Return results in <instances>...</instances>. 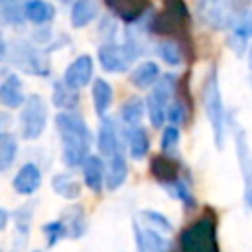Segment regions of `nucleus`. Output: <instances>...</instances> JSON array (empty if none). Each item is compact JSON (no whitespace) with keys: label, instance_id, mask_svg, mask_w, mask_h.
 <instances>
[{"label":"nucleus","instance_id":"obj_36","mask_svg":"<svg viewBox=\"0 0 252 252\" xmlns=\"http://www.w3.org/2000/svg\"><path fill=\"white\" fill-rule=\"evenodd\" d=\"M234 30L240 32V33H244L246 37L252 35V10H244V12L240 14V18H238L236 24H234Z\"/></svg>","mask_w":252,"mask_h":252},{"label":"nucleus","instance_id":"obj_13","mask_svg":"<svg viewBox=\"0 0 252 252\" xmlns=\"http://www.w3.org/2000/svg\"><path fill=\"white\" fill-rule=\"evenodd\" d=\"M41 185V171L35 163H26L14 177V189L20 195H32Z\"/></svg>","mask_w":252,"mask_h":252},{"label":"nucleus","instance_id":"obj_4","mask_svg":"<svg viewBox=\"0 0 252 252\" xmlns=\"http://www.w3.org/2000/svg\"><path fill=\"white\" fill-rule=\"evenodd\" d=\"M175 87H177V81H175V77H171V75H163V77L156 83L154 91L150 93V96H148V100H146L152 126H156V128L163 126V122H165V118H167L169 96L175 94Z\"/></svg>","mask_w":252,"mask_h":252},{"label":"nucleus","instance_id":"obj_17","mask_svg":"<svg viewBox=\"0 0 252 252\" xmlns=\"http://www.w3.org/2000/svg\"><path fill=\"white\" fill-rule=\"evenodd\" d=\"M83 175H85V183L91 191L98 193L102 189V181H104V165L100 161V158L96 156H89L83 163Z\"/></svg>","mask_w":252,"mask_h":252},{"label":"nucleus","instance_id":"obj_16","mask_svg":"<svg viewBox=\"0 0 252 252\" xmlns=\"http://www.w3.org/2000/svg\"><path fill=\"white\" fill-rule=\"evenodd\" d=\"M98 150L100 154L112 158L118 154V134L112 118H104L98 128Z\"/></svg>","mask_w":252,"mask_h":252},{"label":"nucleus","instance_id":"obj_7","mask_svg":"<svg viewBox=\"0 0 252 252\" xmlns=\"http://www.w3.org/2000/svg\"><path fill=\"white\" fill-rule=\"evenodd\" d=\"M138 45L134 41H126V45L104 43L98 47V61L100 67L108 73H122L130 67V61L138 55Z\"/></svg>","mask_w":252,"mask_h":252},{"label":"nucleus","instance_id":"obj_38","mask_svg":"<svg viewBox=\"0 0 252 252\" xmlns=\"http://www.w3.org/2000/svg\"><path fill=\"white\" fill-rule=\"evenodd\" d=\"M228 2L232 4V8H234V10H244V8L248 6V2H250V0H228Z\"/></svg>","mask_w":252,"mask_h":252},{"label":"nucleus","instance_id":"obj_23","mask_svg":"<svg viewBox=\"0 0 252 252\" xmlns=\"http://www.w3.org/2000/svg\"><path fill=\"white\" fill-rule=\"evenodd\" d=\"M128 148H130V156L134 159H142L148 150H150V138L146 134L144 128L140 126H134L128 130Z\"/></svg>","mask_w":252,"mask_h":252},{"label":"nucleus","instance_id":"obj_40","mask_svg":"<svg viewBox=\"0 0 252 252\" xmlns=\"http://www.w3.org/2000/svg\"><path fill=\"white\" fill-rule=\"evenodd\" d=\"M248 63H250V67H252V47H250V53H248Z\"/></svg>","mask_w":252,"mask_h":252},{"label":"nucleus","instance_id":"obj_32","mask_svg":"<svg viewBox=\"0 0 252 252\" xmlns=\"http://www.w3.org/2000/svg\"><path fill=\"white\" fill-rule=\"evenodd\" d=\"M191 114V108L183 102V100H179L177 96H175V100L169 104V108H167V118H169V122L173 124V126H179V124H183L185 120H187V116Z\"/></svg>","mask_w":252,"mask_h":252},{"label":"nucleus","instance_id":"obj_41","mask_svg":"<svg viewBox=\"0 0 252 252\" xmlns=\"http://www.w3.org/2000/svg\"><path fill=\"white\" fill-rule=\"evenodd\" d=\"M61 4H69V2H73V0H59Z\"/></svg>","mask_w":252,"mask_h":252},{"label":"nucleus","instance_id":"obj_31","mask_svg":"<svg viewBox=\"0 0 252 252\" xmlns=\"http://www.w3.org/2000/svg\"><path fill=\"white\" fill-rule=\"evenodd\" d=\"M69 213V220H65L67 228H69V236L71 238H79L83 232H85V217H83V209L81 207H75Z\"/></svg>","mask_w":252,"mask_h":252},{"label":"nucleus","instance_id":"obj_20","mask_svg":"<svg viewBox=\"0 0 252 252\" xmlns=\"http://www.w3.org/2000/svg\"><path fill=\"white\" fill-rule=\"evenodd\" d=\"M53 104L63 110H75L79 104V91L71 89L65 81L53 85Z\"/></svg>","mask_w":252,"mask_h":252},{"label":"nucleus","instance_id":"obj_5","mask_svg":"<svg viewBox=\"0 0 252 252\" xmlns=\"http://www.w3.org/2000/svg\"><path fill=\"white\" fill-rule=\"evenodd\" d=\"M47 124V104L39 94H30L22 110V134L26 140H35Z\"/></svg>","mask_w":252,"mask_h":252},{"label":"nucleus","instance_id":"obj_6","mask_svg":"<svg viewBox=\"0 0 252 252\" xmlns=\"http://www.w3.org/2000/svg\"><path fill=\"white\" fill-rule=\"evenodd\" d=\"M12 63L28 75H49V61L43 51L35 49L28 41H18L12 47Z\"/></svg>","mask_w":252,"mask_h":252},{"label":"nucleus","instance_id":"obj_39","mask_svg":"<svg viewBox=\"0 0 252 252\" xmlns=\"http://www.w3.org/2000/svg\"><path fill=\"white\" fill-rule=\"evenodd\" d=\"M6 222H8V211L2 209L0 211V228H6Z\"/></svg>","mask_w":252,"mask_h":252},{"label":"nucleus","instance_id":"obj_33","mask_svg":"<svg viewBox=\"0 0 252 252\" xmlns=\"http://www.w3.org/2000/svg\"><path fill=\"white\" fill-rule=\"evenodd\" d=\"M177 144H179V128L177 126H167L163 130V136H161V150L165 154H173L177 150Z\"/></svg>","mask_w":252,"mask_h":252},{"label":"nucleus","instance_id":"obj_19","mask_svg":"<svg viewBox=\"0 0 252 252\" xmlns=\"http://www.w3.org/2000/svg\"><path fill=\"white\" fill-rule=\"evenodd\" d=\"M159 81V69L156 63L152 61H144L140 63L132 73H130V83L136 89H148L150 85Z\"/></svg>","mask_w":252,"mask_h":252},{"label":"nucleus","instance_id":"obj_21","mask_svg":"<svg viewBox=\"0 0 252 252\" xmlns=\"http://www.w3.org/2000/svg\"><path fill=\"white\" fill-rule=\"evenodd\" d=\"M53 16H55V8L49 2H45V0H28V4H26V18L32 24H37V26L47 24V22L53 20Z\"/></svg>","mask_w":252,"mask_h":252},{"label":"nucleus","instance_id":"obj_27","mask_svg":"<svg viewBox=\"0 0 252 252\" xmlns=\"http://www.w3.org/2000/svg\"><path fill=\"white\" fill-rule=\"evenodd\" d=\"M120 116L124 120V124H128L130 128L134 126H140L142 122V116H144V102L140 98H130L122 104L120 108Z\"/></svg>","mask_w":252,"mask_h":252},{"label":"nucleus","instance_id":"obj_1","mask_svg":"<svg viewBox=\"0 0 252 252\" xmlns=\"http://www.w3.org/2000/svg\"><path fill=\"white\" fill-rule=\"evenodd\" d=\"M55 126L61 136L63 161L69 167L83 165L85 159L89 158V148H91V132L85 120L79 114L61 112L55 116Z\"/></svg>","mask_w":252,"mask_h":252},{"label":"nucleus","instance_id":"obj_26","mask_svg":"<svg viewBox=\"0 0 252 252\" xmlns=\"http://www.w3.org/2000/svg\"><path fill=\"white\" fill-rule=\"evenodd\" d=\"M26 4L28 0H2V20L4 24H22L26 18Z\"/></svg>","mask_w":252,"mask_h":252},{"label":"nucleus","instance_id":"obj_37","mask_svg":"<svg viewBox=\"0 0 252 252\" xmlns=\"http://www.w3.org/2000/svg\"><path fill=\"white\" fill-rule=\"evenodd\" d=\"M246 39H248V37H246L244 33H240V32H236V30H234V32H232V35H230V39H228V41H230V47H232V51H236V53L240 55V53L244 51Z\"/></svg>","mask_w":252,"mask_h":252},{"label":"nucleus","instance_id":"obj_25","mask_svg":"<svg viewBox=\"0 0 252 252\" xmlns=\"http://www.w3.org/2000/svg\"><path fill=\"white\" fill-rule=\"evenodd\" d=\"M51 187H53V191H55L59 197H63V199H77L79 193H81L79 181H77L73 175H69V173H59V175H55L53 181H51Z\"/></svg>","mask_w":252,"mask_h":252},{"label":"nucleus","instance_id":"obj_28","mask_svg":"<svg viewBox=\"0 0 252 252\" xmlns=\"http://www.w3.org/2000/svg\"><path fill=\"white\" fill-rule=\"evenodd\" d=\"M16 152H18L16 138L8 132H2L0 134V169H8L12 165Z\"/></svg>","mask_w":252,"mask_h":252},{"label":"nucleus","instance_id":"obj_12","mask_svg":"<svg viewBox=\"0 0 252 252\" xmlns=\"http://www.w3.org/2000/svg\"><path fill=\"white\" fill-rule=\"evenodd\" d=\"M150 173L156 181L163 183V185H171L179 179V165L173 158L165 156V154H159V156H154L152 161H150Z\"/></svg>","mask_w":252,"mask_h":252},{"label":"nucleus","instance_id":"obj_15","mask_svg":"<svg viewBox=\"0 0 252 252\" xmlns=\"http://www.w3.org/2000/svg\"><path fill=\"white\" fill-rule=\"evenodd\" d=\"M26 100L24 96V87L18 75H8L2 85H0V102L8 108H18Z\"/></svg>","mask_w":252,"mask_h":252},{"label":"nucleus","instance_id":"obj_10","mask_svg":"<svg viewBox=\"0 0 252 252\" xmlns=\"http://www.w3.org/2000/svg\"><path fill=\"white\" fill-rule=\"evenodd\" d=\"M93 79V59L89 55H81L77 57L65 71L63 81L71 87V89H83L85 85H89V81Z\"/></svg>","mask_w":252,"mask_h":252},{"label":"nucleus","instance_id":"obj_11","mask_svg":"<svg viewBox=\"0 0 252 252\" xmlns=\"http://www.w3.org/2000/svg\"><path fill=\"white\" fill-rule=\"evenodd\" d=\"M106 8L124 22H136L150 8V0H104Z\"/></svg>","mask_w":252,"mask_h":252},{"label":"nucleus","instance_id":"obj_24","mask_svg":"<svg viewBox=\"0 0 252 252\" xmlns=\"http://www.w3.org/2000/svg\"><path fill=\"white\" fill-rule=\"evenodd\" d=\"M126 175H128V165H126L124 158L120 154L112 156L110 158V165H108V173H106V187L110 191L118 189L126 181Z\"/></svg>","mask_w":252,"mask_h":252},{"label":"nucleus","instance_id":"obj_2","mask_svg":"<svg viewBox=\"0 0 252 252\" xmlns=\"http://www.w3.org/2000/svg\"><path fill=\"white\" fill-rule=\"evenodd\" d=\"M201 98H203V106H205L207 118H209L211 128H213L215 146L220 150L222 144H224V106H222V96H220V87H219V75H217V69L215 67L209 71V75L203 81Z\"/></svg>","mask_w":252,"mask_h":252},{"label":"nucleus","instance_id":"obj_18","mask_svg":"<svg viewBox=\"0 0 252 252\" xmlns=\"http://www.w3.org/2000/svg\"><path fill=\"white\" fill-rule=\"evenodd\" d=\"M96 2L94 0H75L71 8V26L73 28H85L96 18Z\"/></svg>","mask_w":252,"mask_h":252},{"label":"nucleus","instance_id":"obj_9","mask_svg":"<svg viewBox=\"0 0 252 252\" xmlns=\"http://www.w3.org/2000/svg\"><path fill=\"white\" fill-rule=\"evenodd\" d=\"M236 156L244 177V205L248 211H252V152L248 148L246 134L240 128L236 130Z\"/></svg>","mask_w":252,"mask_h":252},{"label":"nucleus","instance_id":"obj_3","mask_svg":"<svg viewBox=\"0 0 252 252\" xmlns=\"http://www.w3.org/2000/svg\"><path fill=\"white\" fill-rule=\"evenodd\" d=\"M179 244L183 252H220L217 242V220L209 213L195 222H191L181 234Z\"/></svg>","mask_w":252,"mask_h":252},{"label":"nucleus","instance_id":"obj_8","mask_svg":"<svg viewBox=\"0 0 252 252\" xmlns=\"http://www.w3.org/2000/svg\"><path fill=\"white\" fill-rule=\"evenodd\" d=\"M195 8L201 20L215 30H224L234 24V8L228 0H197Z\"/></svg>","mask_w":252,"mask_h":252},{"label":"nucleus","instance_id":"obj_42","mask_svg":"<svg viewBox=\"0 0 252 252\" xmlns=\"http://www.w3.org/2000/svg\"><path fill=\"white\" fill-rule=\"evenodd\" d=\"M33 252H41V250H33Z\"/></svg>","mask_w":252,"mask_h":252},{"label":"nucleus","instance_id":"obj_14","mask_svg":"<svg viewBox=\"0 0 252 252\" xmlns=\"http://www.w3.org/2000/svg\"><path fill=\"white\" fill-rule=\"evenodd\" d=\"M134 234H136V244L138 252H163L167 248V240L154 228H140L134 222Z\"/></svg>","mask_w":252,"mask_h":252},{"label":"nucleus","instance_id":"obj_29","mask_svg":"<svg viewBox=\"0 0 252 252\" xmlns=\"http://www.w3.org/2000/svg\"><path fill=\"white\" fill-rule=\"evenodd\" d=\"M156 51H158V55H159L165 63H169V65H179V63H181V59L185 57V55H183V49L179 47V43H177L175 39L159 41Z\"/></svg>","mask_w":252,"mask_h":252},{"label":"nucleus","instance_id":"obj_30","mask_svg":"<svg viewBox=\"0 0 252 252\" xmlns=\"http://www.w3.org/2000/svg\"><path fill=\"white\" fill-rule=\"evenodd\" d=\"M43 234L47 238V246H55L57 240L69 236V228H67L65 220H53V222L43 224Z\"/></svg>","mask_w":252,"mask_h":252},{"label":"nucleus","instance_id":"obj_34","mask_svg":"<svg viewBox=\"0 0 252 252\" xmlns=\"http://www.w3.org/2000/svg\"><path fill=\"white\" fill-rule=\"evenodd\" d=\"M169 193L171 195H175V197H179L185 205H189V207H193L195 205V199H193V195H191V191H189V187H187V183L185 181H181V179H177L175 183H171L169 185Z\"/></svg>","mask_w":252,"mask_h":252},{"label":"nucleus","instance_id":"obj_35","mask_svg":"<svg viewBox=\"0 0 252 252\" xmlns=\"http://www.w3.org/2000/svg\"><path fill=\"white\" fill-rule=\"evenodd\" d=\"M142 217H144L152 226H156V228H159V230H165V232L171 230V222H169L163 215H159V213H156V211H144Z\"/></svg>","mask_w":252,"mask_h":252},{"label":"nucleus","instance_id":"obj_22","mask_svg":"<svg viewBox=\"0 0 252 252\" xmlns=\"http://www.w3.org/2000/svg\"><path fill=\"white\" fill-rule=\"evenodd\" d=\"M112 102V87L104 81V79H94L93 85V104H94V112L98 116H102L108 106Z\"/></svg>","mask_w":252,"mask_h":252}]
</instances>
